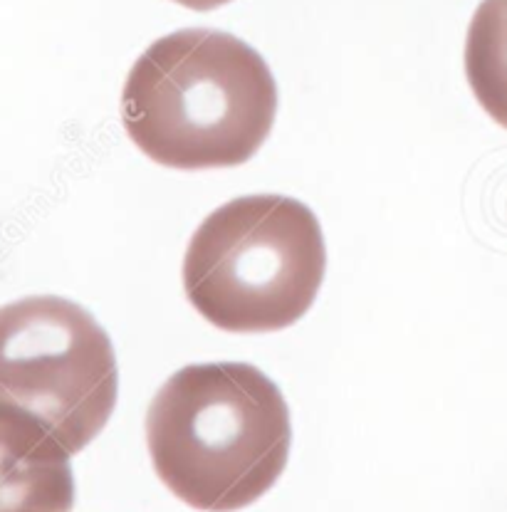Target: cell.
<instances>
[{
    "instance_id": "6da1fadb",
    "label": "cell",
    "mask_w": 507,
    "mask_h": 512,
    "mask_svg": "<svg viewBox=\"0 0 507 512\" xmlns=\"http://www.w3.org/2000/svg\"><path fill=\"white\" fill-rule=\"evenodd\" d=\"M277 85L255 47L188 28L141 52L122 90V122L151 161L201 171L248 164L270 137Z\"/></svg>"
},
{
    "instance_id": "7a4b0ae2",
    "label": "cell",
    "mask_w": 507,
    "mask_h": 512,
    "mask_svg": "<svg viewBox=\"0 0 507 512\" xmlns=\"http://www.w3.org/2000/svg\"><path fill=\"white\" fill-rule=\"evenodd\" d=\"M290 409L245 362L188 364L146 411V446L161 483L188 508L235 512L273 490L290 458Z\"/></svg>"
},
{
    "instance_id": "3957f363",
    "label": "cell",
    "mask_w": 507,
    "mask_h": 512,
    "mask_svg": "<svg viewBox=\"0 0 507 512\" xmlns=\"http://www.w3.org/2000/svg\"><path fill=\"white\" fill-rule=\"evenodd\" d=\"M119 394L104 327L77 302L33 295L0 307V438L50 458L102 433Z\"/></svg>"
},
{
    "instance_id": "277c9868",
    "label": "cell",
    "mask_w": 507,
    "mask_h": 512,
    "mask_svg": "<svg viewBox=\"0 0 507 512\" xmlns=\"http://www.w3.org/2000/svg\"><path fill=\"white\" fill-rule=\"evenodd\" d=\"M327 248L310 206L258 193L223 203L191 235L184 258L188 302L226 332H277L310 312Z\"/></svg>"
},
{
    "instance_id": "5b68a950",
    "label": "cell",
    "mask_w": 507,
    "mask_h": 512,
    "mask_svg": "<svg viewBox=\"0 0 507 512\" xmlns=\"http://www.w3.org/2000/svg\"><path fill=\"white\" fill-rule=\"evenodd\" d=\"M75 475L67 458H50L0 438V512H72Z\"/></svg>"
},
{
    "instance_id": "8992f818",
    "label": "cell",
    "mask_w": 507,
    "mask_h": 512,
    "mask_svg": "<svg viewBox=\"0 0 507 512\" xmlns=\"http://www.w3.org/2000/svg\"><path fill=\"white\" fill-rule=\"evenodd\" d=\"M465 77L480 107L507 129V0H483L465 38Z\"/></svg>"
},
{
    "instance_id": "52a82bcc",
    "label": "cell",
    "mask_w": 507,
    "mask_h": 512,
    "mask_svg": "<svg viewBox=\"0 0 507 512\" xmlns=\"http://www.w3.org/2000/svg\"><path fill=\"white\" fill-rule=\"evenodd\" d=\"M179 5H184V8H191V10H216L221 8V5L231 3V0H176Z\"/></svg>"
}]
</instances>
